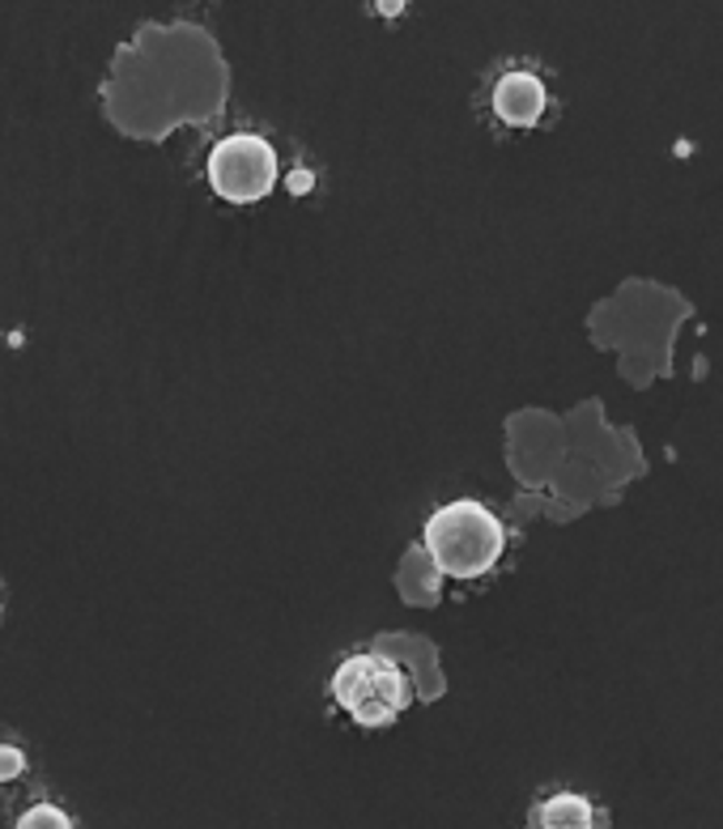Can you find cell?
Segmentation results:
<instances>
[{"mask_svg": "<svg viewBox=\"0 0 723 829\" xmlns=\"http://www.w3.org/2000/svg\"><path fill=\"white\" fill-rule=\"evenodd\" d=\"M503 549L506 532L498 515L473 497H456L426 520V553L452 579H477L485 570H494Z\"/></svg>", "mask_w": 723, "mask_h": 829, "instance_id": "1", "label": "cell"}, {"mask_svg": "<svg viewBox=\"0 0 723 829\" xmlns=\"http://www.w3.org/2000/svg\"><path fill=\"white\" fill-rule=\"evenodd\" d=\"M333 698L361 728H387L413 702V685L400 663L384 655H349L333 672Z\"/></svg>", "mask_w": 723, "mask_h": 829, "instance_id": "2", "label": "cell"}, {"mask_svg": "<svg viewBox=\"0 0 723 829\" xmlns=\"http://www.w3.org/2000/svg\"><path fill=\"white\" fill-rule=\"evenodd\" d=\"M209 188L221 200L251 205L277 188V149L256 132H235L209 154Z\"/></svg>", "mask_w": 723, "mask_h": 829, "instance_id": "3", "label": "cell"}, {"mask_svg": "<svg viewBox=\"0 0 723 829\" xmlns=\"http://www.w3.org/2000/svg\"><path fill=\"white\" fill-rule=\"evenodd\" d=\"M545 102H549L545 86L532 72H506L503 81L494 86V111L511 128H532L536 119L545 116Z\"/></svg>", "mask_w": 723, "mask_h": 829, "instance_id": "4", "label": "cell"}, {"mask_svg": "<svg viewBox=\"0 0 723 829\" xmlns=\"http://www.w3.org/2000/svg\"><path fill=\"white\" fill-rule=\"evenodd\" d=\"M536 821H541V829H592L596 826V812L575 791H557V796H549L541 805Z\"/></svg>", "mask_w": 723, "mask_h": 829, "instance_id": "5", "label": "cell"}, {"mask_svg": "<svg viewBox=\"0 0 723 829\" xmlns=\"http://www.w3.org/2000/svg\"><path fill=\"white\" fill-rule=\"evenodd\" d=\"M18 829H72V821L56 805H34L22 812Z\"/></svg>", "mask_w": 723, "mask_h": 829, "instance_id": "6", "label": "cell"}, {"mask_svg": "<svg viewBox=\"0 0 723 829\" xmlns=\"http://www.w3.org/2000/svg\"><path fill=\"white\" fill-rule=\"evenodd\" d=\"M22 774V753L18 749H0V779H18Z\"/></svg>", "mask_w": 723, "mask_h": 829, "instance_id": "7", "label": "cell"}]
</instances>
